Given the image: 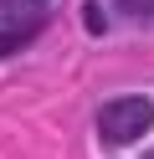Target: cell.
<instances>
[{
    "instance_id": "obj_1",
    "label": "cell",
    "mask_w": 154,
    "mask_h": 159,
    "mask_svg": "<svg viewBox=\"0 0 154 159\" xmlns=\"http://www.w3.org/2000/svg\"><path fill=\"white\" fill-rule=\"evenodd\" d=\"M98 134L108 139L113 149L139 144L144 134H154V98H149V93H123V98H108V103L98 108Z\"/></svg>"
},
{
    "instance_id": "obj_2",
    "label": "cell",
    "mask_w": 154,
    "mask_h": 159,
    "mask_svg": "<svg viewBox=\"0 0 154 159\" xmlns=\"http://www.w3.org/2000/svg\"><path fill=\"white\" fill-rule=\"evenodd\" d=\"M51 16V0H0V57H16L21 46H31L41 36Z\"/></svg>"
},
{
    "instance_id": "obj_3",
    "label": "cell",
    "mask_w": 154,
    "mask_h": 159,
    "mask_svg": "<svg viewBox=\"0 0 154 159\" xmlns=\"http://www.w3.org/2000/svg\"><path fill=\"white\" fill-rule=\"evenodd\" d=\"M113 5H118L123 16H133V21H149L154 16V0H113Z\"/></svg>"
}]
</instances>
